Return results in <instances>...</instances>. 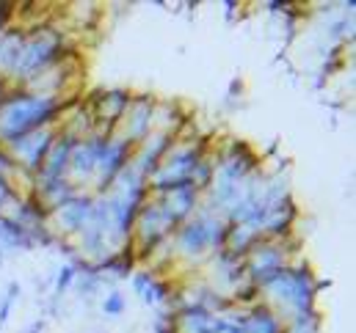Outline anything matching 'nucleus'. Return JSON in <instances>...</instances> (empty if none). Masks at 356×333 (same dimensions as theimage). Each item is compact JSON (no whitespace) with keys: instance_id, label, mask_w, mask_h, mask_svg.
<instances>
[{"instance_id":"2","label":"nucleus","mask_w":356,"mask_h":333,"mask_svg":"<svg viewBox=\"0 0 356 333\" xmlns=\"http://www.w3.org/2000/svg\"><path fill=\"white\" fill-rule=\"evenodd\" d=\"M329 289V281H318L309 262L298 256L293 264H287L282 273H276L270 281L260 287V298L268 309L287 325L293 320H304L309 314H318V295Z\"/></svg>"},{"instance_id":"26","label":"nucleus","mask_w":356,"mask_h":333,"mask_svg":"<svg viewBox=\"0 0 356 333\" xmlns=\"http://www.w3.org/2000/svg\"><path fill=\"white\" fill-rule=\"evenodd\" d=\"M11 88H14V85L8 83V80H6V78H0V99H3V96H6V94H8V91H11Z\"/></svg>"},{"instance_id":"7","label":"nucleus","mask_w":356,"mask_h":333,"mask_svg":"<svg viewBox=\"0 0 356 333\" xmlns=\"http://www.w3.org/2000/svg\"><path fill=\"white\" fill-rule=\"evenodd\" d=\"M130 157H133V146L130 144H124L116 135L105 138L102 146H99V155H97V168H94V179H91L89 193H94V196L105 193L113 185V179L127 168Z\"/></svg>"},{"instance_id":"12","label":"nucleus","mask_w":356,"mask_h":333,"mask_svg":"<svg viewBox=\"0 0 356 333\" xmlns=\"http://www.w3.org/2000/svg\"><path fill=\"white\" fill-rule=\"evenodd\" d=\"M298 204L296 198H282L276 204H268L266 218H263V237L266 240H287V237H296V226H298Z\"/></svg>"},{"instance_id":"4","label":"nucleus","mask_w":356,"mask_h":333,"mask_svg":"<svg viewBox=\"0 0 356 333\" xmlns=\"http://www.w3.org/2000/svg\"><path fill=\"white\" fill-rule=\"evenodd\" d=\"M227 234H229V223L218 212H210L207 207L199 204V210L185 223H179L172 234L175 262L185 270L204 267V262L216 250L227 248Z\"/></svg>"},{"instance_id":"23","label":"nucleus","mask_w":356,"mask_h":333,"mask_svg":"<svg viewBox=\"0 0 356 333\" xmlns=\"http://www.w3.org/2000/svg\"><path fill=\"white\" fill-rule=\"evenodd\" d=\"M282 333H323V317L318 311V314H309L304 320H293V323L284 325Z\"/></svg>"},{"instance_id":"19","label":"nucleus","mask_w":356,"mask_h":333,"mask_svg":"<svg viewBox=\"0 0 356 333\" xmlns=\"http://www.w3.org/2000/svg\"><path fill=\"white\" fill-rule=\"evenodd\" d=\"M282 331H284V323L260 300L257 306L246 309L243 323H241V331L238 333H282Z\"/></svg>"},{"instance_id":"13","label":"nucleus","mask_w":356,"mask_h":333,"mask_svg":"<svg viewBox=\"0 0 356 333\" xmlns=\"http://www.w3.org/2000/svg\"><path fill=\"white\" fill-rule=\"evenodd\" d=\"M175 146V135L172 133H158L152 130L147 141H141L136 149H133V157H130V166L136 168L144 179H149L155 173V168L161 166L163 155Z\"/></svg>"},{"instance_id":"24","label":"nucleus","mask_w":356,"mask_h":333,"mask_svg":"<svg viewBox=\"0 0 356 333\" xmlns=\"http://www.w3.org/2000/svg\"><path fill=\"white\" fill-rule=\"evenodd\" d=\"M241 94H243V80H232V83H229V94H227V96H229V99H238Z\"/></svg>"},{"instance_id":"20","label":"nucleus","mask_w":356,"mask_h":333,"mask_svg":"<svg viewBox=\"0 0 356 333\" xmlns=\"http://www.w3.org/2000/svg\"><path fill=\"white\" fill-rule=\"evenodd\" d=\"M75 278H78V267H75V262H64L58 270H56V275H53V298L56 300H64V295L70 292V289H75Z\"/></svg>"},{"instance_id":"6","label":"nucleus","mask_w":356,"mask_h":333,"mask_svg":"<svg viewBox=\"0 0 356 333\" xmlns=\"http://www.w3.org/2000/svg\"><path fill=\"white\" fill-rule=\"evenodd\" d=\"M155 102H158V96L155 94H149V91H133V99H130V105H127V110H124V116H122V121H119V127H116V138H122L124 144H130L133 149L141 144V141H147L149 138V133L155 130Z\"/></svg>"},{"instance_id":"17","label":"nucleus","mask_w":356,"mask_h":333,"mask_svg":"<svg viewBox=\"0 0 356 333\" xmlns=\"http://www.w3.org/2000/svg\"><path fill=\"white\" fill-rule=\"evenodd\" d=\"M50 212L64 207L70 198H75L81 193V187H75L70 179H36L33 176V190H31Z\"/></svg>"},{"instance_id":"14","label":"nucleus","mask_w":356,"mask_h":333,"mask_svg":"<svg viewBox=\"0 0 356 333\" xmlns=\"http://www.w3.org/2000/svg\"><path fill=\"white\" fill-rule=\"evenodd\" d=\"M155 201L166 210V215L179 226V223H185V221L199 210V204H202V193L188 182V185H179V187L166 190V193L158 196Z\"/></svg>"},{"instance_id":"22","label":"nucleus","mask_w":356,"mask_h":333,"mask_svg":"<svg viewBox=\"0 0 356 333\" xmlns=\"http://www.w3.org/2000/svg\"><path fill=\"white\" fill-rule=\"evenodd\" d=\"M19 284L17 281H8L6 284V292H3V298H0V328L11 320V311H14V303L19 300Z\"/></svg>"},{"instance_id":"11","label":"nucleus","mask_w":356,"mask_h":333,"mask_svg":"<svg viewBox=\"0 0 356 333\" xmlns=\"http://www.w3.org/2000/svg\"><path fill=\"white\" fill-rule=\"evenodd\" d=\"M102 135H89L83 141L75 144L72 149V157H70V168H67V179L81 187V190H89L91 179H94V168H97V155H99V146H102Z\"/></svg>"},{"instance_id":"1","label":"nucleus","mask_w":356,"mask_h":333,"mask_svg":"<svg viewBox=\"0 0 356 333\" xmlns=\"http://www.w3.org/2000/svg\"><path fill=\"white\" fill-rule=\"evenodd\" d=\"M81 94L72 96H44L25 88H11L0 99V141L8 146L17 138L42 130V127H58L67 110L81 105Z\"/></svg>"},{"instance_id":"8","label":"nucleus","mask_w":356,"mask_h":333,"mask_svg":"<svg viewBox=\"0 0 356 333\" xmlns=\"http://www.w3.org/2000/svg\"><path fill=\"white\" fill-rule=\"evenodd\" d=\"M56 130L58 127H42V130H33V133L17 138L14 144H8V152L22 173H28V176L39 173V168L44 163V155L56 138Z\"/></svg>"},{"instance_id":"18","label":"nucleus","mask_w":356,"mask_h":333,"mask_svg":"<svg viewBox=\"0 0 356 333\" xmlns=\"http://www.w3.org/2000/svg\"><path fill=\"white\" fill-rule=\"evenodd\" d=\"M22 44H25V28H19L17 22L8 25L6 31H0V78L11 80L19 53H22Z\"/></svg>"},{"instance_id":"16","label":"nucleus","mask_w":356,"mask_h":333,"mask_svg":"<svg viewBox=\"0 0 356 333\" xmlns=\"http://www.w3.org/2000/svg\"><path fill=\"white\" fill-rule=\"evenodd\" d=\"M138 267H141V264H138V256H136V250H133L130 243H127L124 248L108 253L102 262H97V270H99L105 287H108V284L116 287V284H122V281H130V275H133Z\"/></svg>"},{"instance_id":"9","label":"nucleus","mask_w":356,"mask_h":333,"mask_svg":"<svg viewBox=\"0 0 356 333\" xmlns=\"http://www.w3.org/2000/svg\"><path fill=\"white\" fill-rule=\"evenodd\" d=\"M91 207H94V193L81 190L75 198H70L64 207L50 212V229L64 237V240H75L81 234V229L89 223Z\"/></svg>"},{"instance_id":"5","label":"nucleus","mask_w":356,"mask_h":333,"mask_svg":"<svg viewBox=\"0 0 356 333\" xmlns=\"http://www.w3.org/2000/svg\"><path fill=\"white\" fill-rule=\"evenodd\" d=\"M133 99V91L130 88H97L91 91L89 96H83V102L89 105L91 116H94V133L102 135V138H111L127 110Z\"/></svg>"},{"instance_id":"21","label":"nucleus","mask_w":356,"mask_h":333,"mask_svg":"<svg viewBox=\"0 0 356 333\" xmlns=\"http://www.w3.org/2000/svg\"><path fill=\"white\" fill-rule=\"evenodd\" d=\"M99 311L105 320H119L124 311H127V298L122 295L119 287H111L102 298H99Z\"/></svg>"},{"instance_id":"25","label":"nucleus","mask_w":356,"mask_h":333,"mask_svg":"<svg viewBox=\"0 0 356 333\" xmlns=\"http://www.w3.org/2000/svg\"><path fill=\"white\" fill-rule=\"evenodd\" d=\"M42 331H44V320H33L31 328H28L25 333H42Z\"/></svg>"},{"instance_id":"3","label":"nucleus","mask_w":356,"mask_h":333,"mask_svg":"<svg viewBox=\"0 0 356 333\" xmlns=\"http://www.w3.org/2000/svg\"><path fill=\"white\" fill-rule=\"evenodd\" d=\"M78 50L75 36L67 33V28L56 25L53 19L44 25H36L31 31H25V44L17 61V69L11 75L8 83L17 88H25L31 80H36L39 75H44L50 67H56L58 61H64L70 53Z\"/></svg>"},{"instance_id":"10","label":"nucleus","mask_w":356,"mask_h":333,"mask_svg":"<svg viewBox=\"0 0 356 333\" xmlns=\"http://www.w3.org/2000/svg\"><path fill=\"white\" fill-rule=\"evenodd\" d=\"M130 287L133 292L138 295V300L149 309H163L172 298V289H175V278H166V275H158L155 270L149 267H138L133 275H130Z\"/></svg>"},{"instance_id":"15","label":"nucleus","mask_w":356,"mask_h":333,"mask_svg":"<svg viewBox=\"0 0 356 333\" xmlns=\"http://www.w3.org/2000/svg\"><path fill=\"white\" fill-rule=\"evenodd\" d=\"M75 144H78L75 138L56 130V138H53V144L44 155V163L39 168L36 179H67V168H70V157H72Z\"/></svg>"}]
</instances>
